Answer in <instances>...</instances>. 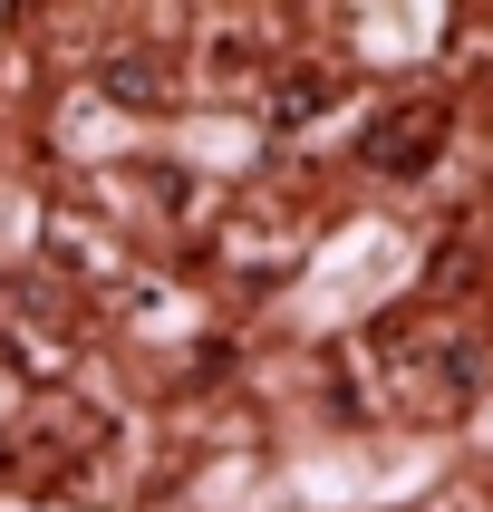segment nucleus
<instances>
[{
	"label": "nucleus",
	"mask_w": 493,
	"mask_h": 512,
	"mask_svg": "<svg viewBox=\"0 0 493 512\" xmlns=\"http://www.w3.org/2000/svg\"><path fill=\"white\" fill-rule=\"evenodd\" d=\"M445 126H455V116L435 107V97H406V107H387V116L368 126L358 155H368L377 174H426L435 155H445Z\"/></svg>",
	"instance_id": "obj_1"
},
{
	"label": "nucleus",
	"mask_w": 493,
	"mask_h": 512,
	"mask_svg": "<svg viewBox=\"0 0 493 512\" xmlns=\"http://www.w3.org/2000/svg\"><path fill=\"white\" fill-rule=\"evenodd\" d=\"M107 97H126V107H165V97H174V58L165 49H116L107 58Z\"/></svg>",
	"instance_id": "obj_2"
},
{
	"label": "nucleus",
	"mask_w": 493,
	"mask_h": 512,
	"mask_svg": "<svg viewBox=\"0 0 493 512\" xmlns=\"http://www.w3.org/2000/svg\"><path fill=\"white\" fill-rule=\"evenodd\" d=\"M329 107H339V68H290L271 87V126H319Z\"/></svg>",
	"instance_id": "obj_3"
}]
</instances>
